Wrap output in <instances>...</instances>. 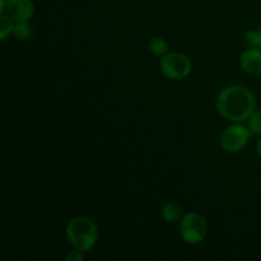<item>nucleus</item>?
<instances>
[{"mask_svg":"<svg viewBox=\"0 0 261 261\" xmlns=\"http://www.w3.org/2000/svg\"><path fill=\"white\" fill-rule=\"evenodd\" d=\"M148 48H149V53L152 54L153 56H157V58H162L165 54H167L168 51V42L163 37H153L152 40L149 41V45H148Z\"/></svg>","mask_w":261,"mask_h":261,"instance_id":"obj_10","label":"nucleus"},{"mask_svg":"<svg viewBox=\"0 0 261 261\" xmlns=\"http://www.w3.org/2000/svg\"><path fill=\"white\" fill-rule=\"evenodd\" d=\"M65 236L71 249H76L86 254L97 245L99 231L97 224L89 217L76 216L66 224Z\"/></svg>","mask_w":261,"mask_h":261,"instance_id":"obj_2","label":"nucleus"},{"mask_svg":"<svg viewBox=\"0 0 261 261\" xmlns=\"http://www.w3.org/2000/svg\"><path fill=\"white\" fill-rule=\"evenodd\" d=\"M84 252L79 251V250L73 249L70 251H68V254L65 255L66 261H83L84 260Z\"/></svg>","mask_w":261,"mask_h":261,"instance_id":"obj_14","label":"nucleus"},{"mask_svg":"<svg viewBox=\"0 0 261 261\" xmlns=\"http://www.w3.org/2000/svg\"><path fill=\"white\" fill-rule=\"evenodd\" d=\"M180 237L185 244L199 245L206 239L208 234V223L204 216L198 212H186L178 222Z\"/></svg>","mask_w":261,"mask_h":261,"instance_id":"obj_3","label":"nucleus"},{"mask_svg":"<svg viewBox=\"0 0 261 261\" xmlns=\"http://www.w3.org/2000/svg\"><path fill=\"white\" fill-rule=\"evenodd\" d=\"M13 35L18 41H27L33 36V28L30 20L25 22H15Z\"/></svg>","mask_w":261,"mask_h":261,"instance_id":"obj_9","label":"nucleus"},{"mask_svg":"<svg viewBox=\"0 0 261 261\" xmlns=\"http://www.w3.org/2000/svg\"><path fill=\"white\" fill-rule=\"evenodd\" d=\"M160 69L165 76L173 81H181L190 75L191 61L182 53H167L161 58Z\"/></svg>","mask_w":261,"mask_h":261,"instance_id":"obj_5","label":"nucleus"},{"mask_svg":"<svg viewBox=\"0 0 261 261\" xmlns=\"http://www.w3.org/2000/svg\"><path fill=\"white\" fill-rule=\"evenodd\" d=\"M256 152H257V154H259V157L261 158V137L256 143Z\"/></svg>","mask_w":261,"mask_h":261,"instance_id":"obj_16","label":"nucleus"},{"mask_svg":"<svg viewBox=\"0 0 261 261\" xmlns=\"http://www.w3.org/2000/svg\"><path fill=\"white\" fill-rule=\"evenodd\" d=\"M250 138H251V132H250L249 126L244 125L242 122H233L223 130L221 138H219V144L224 152L236 154L246 148L250 142Z\"/></svg>","mask_w":261,"mask_h":261,"instance_id":"obj_4","label":"nucleus"},{"mask_svg":"<svg viewBox=\"0 0 261 261\" xmlns=\"http://www.w3.org/2000/svg\"><path fill=\"white\" fill-rule=\"evenodd\" d=\"M14 25L15 22L7 13H3L0 15V41H5L8 38V36L13 35Z\"/></svg>","mask_w":261,"mask_h":261,"instance_id":"obj_11","label":"nucleus"},{"mask_svg":"<svg viewBox=\"0 0 261 261\" xmlns=\"http://www.w3.org/2000/svg\"><path fill=\"white\" fill-rule=\"evenodd\" d=\"M5 13L14 22H25L35 14V4L32 0H8Z\"/></svg>","mask_w":261,"mask_h":261,"instance_id":"obj_6","label":"nucleus"},{"mask_svg":"<svg viewBox=\"0 0 261 261\" xmlns=\"http://www.w3.org/2000/svg\"><path fill=\"white\" fill-rule=\"evenodd\" d=\"M240 66L250 75H261V48H246L240 56Z\"/></svg>","mask_w":261,"mask_h":261,"instance_id":"obj_7","label":"nucleus"},{"mask_svg":"<svg viewBox=\"0 0 261 261\" xmlns=\"http://www.w3.org/2000/svg\"><path fill=\"white\" fill-rule=\"evenodd\" d=\"M247 126L251 134L261 137V110H255L252 112V115L247 120Z\"/></svg>","mask_w":261,"mask_h":261,"instance_id":"obj_12","label":"nucleus"},{"mask_svg":"<svg viewBox=\"0 0 261 261\" xmlns=\"http://www.w3.org/2000/svg\"><path fill=\"white\" fill-rule=\"evenodd\" d=\"M185 208L182 204L176 203V201H168L161 209V216H162L163 221L166 223H175V222H180L185 214Z\"/></svg>","mask_w":261,"mask_h":261,"instance_id":"obj_8","label":"nucleus"},{"mask_svg":"<svg viewBox=\"0 0 261 261\" xmlns=\"http://www.w3.org/2000/svg\"><path fill=\"white\" fill-rule=\"evenodd\" d=\"M245 41L250 47L261 48V28L259 30H249L245 33Z\"/></svg>","mask_w":261,"mask_h":261,"instance_id":"obj_13","label":"nucleus"},{"mask_svg":"<svg viewBox=\"0 0 261 261\" xmlns=\"http://www.w3.org/2000/svg\"><path fill=\"white\" fill-rule=\"evenodd\" d=\"M216 109L223 119L231 122H245L256 109V98L252 91L242 84H231L219 91Z\"/></svg>","mask_w":261,"mask_h":261,"instance_id":"obj_1","label":"nucleus"},{"mask_svg":"<svg viewBox=\"0 0 261 261\" xmlns=\"http://www.w3.org/2000/svg\"><path fill=\"white\" fill-rule=\"evenodd\" d=\"M8 0H0V14L5 13V9H7Z\"/></svg>","mask_w":261,"mask_h":261,"instance_id":"obj_15","label":"nucleus"}]
</instances>
